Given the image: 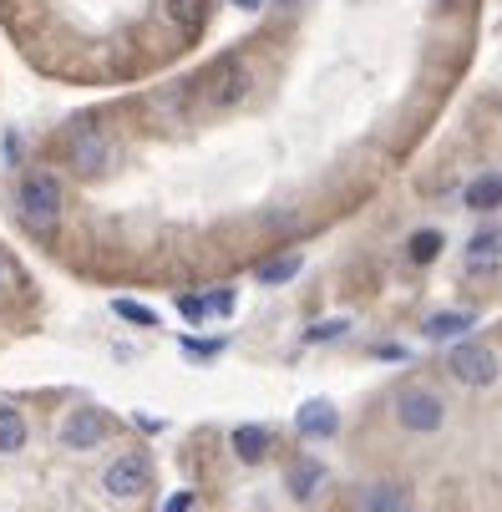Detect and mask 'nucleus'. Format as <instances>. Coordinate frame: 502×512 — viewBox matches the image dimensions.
Returning <instances> with one entry per match:
<instances>
[{"label":"nucleus","mask_w":502,"mask_h":512,"mask_svg":"<svg viewBox=\"0 0 502 512\" xmlns=\"http://www.w3.org/2000/svg\"><path fill=\"white\" fill-rule=\"evenodd\" d=\"M16 208H21V224L31 229V234H56V224H61V178L56 173H26L21 178V188H16Z\"/></svg>","instance_id":"1"},{"label":"nucleus","mask_w":502,"mask_h":512,"mask_svg":"<svg viewBox=\"0 0 502 512\" xmlns=\"http://www.w3.org/2000/svg\"><path fill=\"white\" fill-rule=\"evenodd\" d=\"M391 416H396V426H401L406 436H437V431L447 426V401H442L432 386H401Z\"/></svg>","instance_id":"2"},{"label":"nucleus","mask_w":502,"mask_h":512,"mask_svg":"<svg viewBox=\"0 0 502 512\" xmlns=\"http://www.w3.org/2000/svg\"><path fill=\"white\" fill-rule=\"evenodd\" d=\"M447 376H452L462 391H487V386H497V376H502V360H497V350L482 345V340H457V345L447 350Z\"/></svg>","instance_id":"3"},{"label":"nucleus","mask_w":502,"mask_h":512,"mask_svg":"<svg viewBox=\"0 0 502 512\" xmlns=\"http://www.w3.org/2000/svg\"><path fill=\"white\" fill-rule=\"evenodd\" d=\"M249 92H254V71H249L244 56H219V61L208 66V77H203V107L229 112V107H239Z\"/></svg>","instance_id":"4"},{"label":"nucleus","mask_w":502,"mask_h":512,"mask_svg":"<svg viewBox=\"0 0 502 512\" xmlns=\"http://www.w3.org/2000/svg\"><path fill=\"white\" fill-rule=\"evenodd\" d=\"M148 487H153V462H148V452H122V457H112V462L102 467V492H107L112 502H137Z\"/></svg>","instance_id":"5"},{"label":"nucleus","mask_w":502,"mask_h":512,"mask_svg":"<svg viewBox=\"0 0 502 512\" xmlns=\"http://www.w3.org/2000/svg\"><path fill=\"white\" fill-rule=\"evenodd\" d=\"M112 158H117V148H112V137L97 122L77 127V132H71V142H66V163H71V173H77V178H102L112 168Z\"/></svg>","instance_id":"6"},{"label":"nucleus","mask_w":502,"mask_h":512,"mask_svg":"<svg viewBox=\"0 0 502 512\" xmlns=\"http://www.w3.org/2000/svg\"><path fill=\"white\" fill-rule=\"evenodd\" d=\"M112 436V421L97 411V406H77V411H66L61 426H56V442L66 452H97L102 442Z\"/></svg>","instance_id":"7"},{"label":"nucleus","mask_w":502,"mask_h":512,"mask_svg":"<svg viewBox=\"0 0 502 512\" xmlns=\"http://www.w3.org/2000/svg\"><path fill=\"white\" fill-rule=\"evenodd\" d=\"M462 264H467V274H497L502 269V229L497 224H482L462 244Z\"/></svg>","instance_id":"8"},{"label":"nucleus","mask_w":502,"mask_h":512,"mask_svg":"<svg viewBox=\"0 0 502 512\" xmlns=\"http://www.w3.org/2000/svg\"><path fill=\"white\" fill-rule=\"evenodd\" d=\"M295 431L305 436V442H330V436L340 431V411L315 396V401H305V406L295 411Z\"/></svg>","instance_id":"9"},{"label":"nucleus","mask_w":502,"mask_h":512,"mask_svg":"<svg viewBox=\"0 0 502 512\" xmlns=\"http://www.w3.org/2000/svg\"><path fill=\"white\" fill-rule=\"evenodd\" d=\"M472 325H477V310H442V315H432L421 325V335L437 340V345H457V340L472 335Z\"/></svg>","instance_id":"10"},{"label":"nucleus","mask_w":502,"mask_h":512,"mask_svg":"<svg viewBox=\"0 0 502 512\" xmlns=\"http://www.w3.org/2000/svg\"><path fill=\"white\" fill-rule=\"evenodd\" d=\"M284 487H290L295 502H310L325 487V467L315 457H300V462H290V472H284Z\"/></svg>","instance_id":"11"},{"label":"nucleus","mask_w":502,"mask_h":512,"mask_svg":"<svg viewBox=\"0 0 502 512\" xmlns=\"http://www.w3.org/2000/svg\"><path fill=\"white\" fill-rule=\"evenodd\" d=\"M462 203L472 213H497L502 208V173H477L467 188H462Z\"/></svg>","instance_id":"12"},{"label":"nucleus","mask_w":502,"mask_h":512,"mask_svg":"<svg viewBox=\"0 0 502 512\" xmlns=\"http://www.w3.org/2000/svg\"><path fill=\"white\" fill-rule=\"evenodd\" d=\"M229 442H234V457H239V462H264V457H269V447H274V431L249 421V426H234Z\"/></svg>","instance_id":"13"},{"label":"nucleus","mask_w":502,"mask_h":512,"mask_svg":"<svg viewBox=\"0 0 502 512\" xmlns=\"http://www.w3.org/2000/svg\"><path fill=\"white\" fill-rule=\"evenodd\" d=\"M442 254H447V234H442V229H416V234L406 239V259H411L416 269L437 264Z\"/></svg>","instance_id":"14"},{"label":"nucleus","mask_w":502,"mask_h":512,"mask_svg":"<svg viewBox=\"0 0 502 512\" xmlns=\"http://www.w3.org/2000/svg\"><path fill=\"white\" fill-rule=\"evenodd\" d=\"M26 416L16 411V406H6L0 401V457H16V452H26Z\"/></svg>","instance_id":"15"},{"label":"nucleus","mask_w":502,"mask_h":512,"mask_svg":"<svg viewBox=\"0 0 502 512\" xmlns=\"http://www.w3.org/2000/svg\"><path fill=\"white\" fill-rule=\"evenodd\" d=\"M300 269H305V259H300V254H274V259H264V264L254 269V279H259L264 289H279V284L300 279Z\"/></svg>","instance_id":"16"},{"label":"nucleus","mask_w":502,"mask_h":512,"mask_svg":"<svg viewBox=\"0 0 502 512\" xmlns=\"http://www.w3.org/2000/svg\"><path fill=\"white\" fill-rule=\"evenodd\" d=\"M366 512H406V492L401 487H371L366 492Z\"/></svg>","instance_id":"17"},{"label":"nucleus","mask_w":502,"mask_h":512,"mask_svg":"<svg viewBox=\"0 0 502 512\" xmlns=\"http://www.w3.org/2000/svg\"><path fill=\"white\" fill-rule=\"evenodd\" d=\"M112 310H117V320H127V325H137V330H153V325H158V315H153L148 305H137V300H112Z\"/></svg>","instance_id":"18"},{"label":"nucleus","mask_w":502,"mask_h":512,"mask_svg":"<svg viewBox=\"0 0 502 512\" xmlns=\"http://www.w3.org/2000/svg\"><path fill=\"white\" fill-rule=\"evenodd\" d=\"M345 330H350V320H320V325L305 330V340H310V345H330V340H340Z\"/></svg>","instance_id":"19"},{"label":"nucleus","mask_w":502,"mask_h":512,"mask_svg":"<svg viewBox=\"0 0 502 512\" xmlns=\"http://www.w3.org/2000/svg\"><path fill=\"white\" fill-rule=\"evenodd\" d=\"M168 21H178L183 31L198 26V0H168Z\"/></svg>","instance_id":"20"},{"label":"nucleus","mask_w":502,"mask_h":512,"mask_svg":"<svg viewBox=\"0 0 502 512\" xmlns=\"http://www.w3.org/2000/svg\"><path fill=\"white\" fill-rule=\"evenodd\" d=\"M178 310H183V320H193V325H203V320H208V300H198V295H183V300H178Z\"/></svg>","instance_id":"21"},{"label":"nucleus","mask_w":502,"mask_h":512,"mask_svg":"<svg viewBox=\"0 0 502 512\" xmlns=\"http://www.w3.org/2000/svg\"><path fill=\"white\" fill-rule=\"evenodd\" d=\"M183 350L198 355V360H208V355H219V350H224V340H183Z\"/></svg>","instance_id":"22"},{"label":"nucleus","mask_w":502,"mask_h":512,"mask_svg":"<svg viewBox=\"0 0 502 512\" xmlns=\"http://www.w3.org/2000/svg\"><path fill=\"white\" fill-rule=\"evenodd\" d=\"M188 507H193V492H178V497H168L163 512H188Z\"/></svg>","instance_id":"23"},{"label":"nucleus","mask_w":502,"mask_h":512,"mask_svg":"<svg viewBox=\"0 0 502 512\" xmlns=\"http://www.w3.org/2000/svg\"><path fill=\"white\" fill-rule=\"evenodd\" d=\"M239 6H244V11H254V6H259V0H239Z\"/></svg>","instance_id":"24"},{"label":"nucleus","mask_w":502,"mask_h":512,"mask_svg":"<svg viewBox=\"0 0 502 512\" xmlns=\"http://www.w3.org/2000/svg\"><path fill=\"white\" fill-rule=\"evenodd\" d=\"M279 6H300V0H279Z\"/></svg>","instance_id":"25"},{"label":"nucleus","mask_w":502,"mask_h":512,"mask_svg":"<svg viewBox=\"0 0 502 512\" xmlns=\"http://www.w3.org/2000/svg\"><path fill=\"white\" fill-rule=\"evenodd\" d=\"M0 279H6V259H0Z\"/></svg>","instance_id":"26"}]
</instances>
